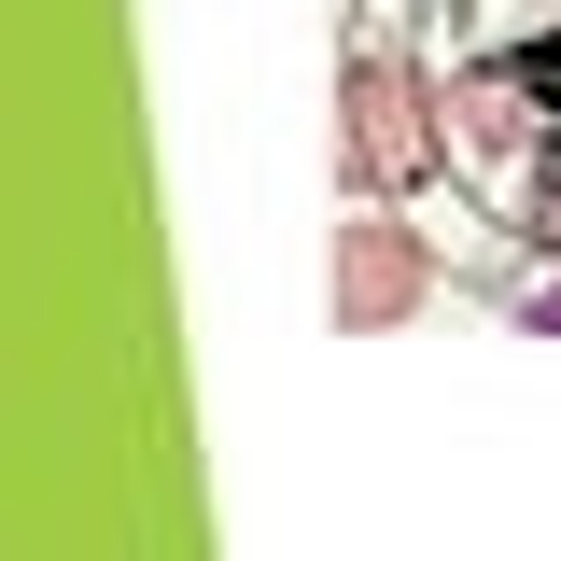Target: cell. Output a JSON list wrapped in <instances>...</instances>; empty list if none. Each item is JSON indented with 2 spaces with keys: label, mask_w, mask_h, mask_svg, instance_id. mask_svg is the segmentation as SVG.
<instances>
[{
  "label": "cell",
  "mask_w": 561,
  "mask_h": 561,
  "mask_svg": "<svg viewBox=\"0 0 561 561\" xmlns=\"http://www.w3.org/2000/svg\"><path fill=\"white\" fill-rule=\"evenodd\" d=\"M421 99H435V183L478 225L491 267L561 253V0H393Z\"/></svg>",
  "instance_id": "obj_1"
},
{
  "label": "cell",
  "mask_w": 561,
  "mask_h": 561,
  "mask_svg": "<svg viewBox=\"0 0 561 561\" xmlns=\"http://www.w3.org/2000/svg\"><path fill=\"white\" fill-rule=\"evenodd\" d=\"M421 280H435L421 225H393V210H351V225H337V323H351V337H365V323H408Z\"/></svg>",
  "instance_id": "obj_2"
},
{
  "label": "cell",
  "mask_w": 561,
  "mask_h": 561,
  "mask_svg": "<svg viewBox=\"0 0 561 561\" xmlns=\"http://www.w3.org/2000/svg\"><path fill=\"white\" fill-rule=\"evenodd\" d=\"M505 309H519L534 337H561V253H534V267H505Z\"/></svg>",
  "instance_id": "obj_3"
}]
</instances>
